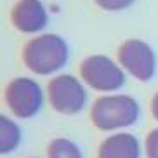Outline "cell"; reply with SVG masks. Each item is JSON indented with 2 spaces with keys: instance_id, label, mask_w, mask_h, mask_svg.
Wrapping results in <instances>:
<instances>
[{
  "instance_id": "7",
  "label": "cell",
  "mask_w": 158,
  "mask_h": 158,
  "mask_svg": "<svg viewBox=\"0 0 158 158\" xmlns=\"http://www.w3.org/2000/svg\"><path fill=\"white\" fill-rule=\"evenodd\" d=\"M12 24L23 33H37L47 26V10L40 0H19L10 10Z\"/></svg>"
},
{
  "instance_id": "12",
  "label": "cell",
  "mask_w": 158,
  "mask_h": 158,
  "mask_svg": "<svg viewBox=\"0 0 158 158\" xmlns=\"http://www.w3.org/2000/svg\"><path fill=\"white\" fill-rule=\"evenodd\" d=\"M94 2L104 10H123V9H127L134 0H94Z\"/></svg>"
},
{
  "instance_id": "10",
  "label": "cell",
  "mask_w": 158,
  "mask_h": 158,
  "mask_svg": "<svg viewBox=\"0 0 158 158\" xmlns=\"http://www.w3.org/2000/svg\"><path fill=\"white\" fill-rule=\"evenodd\" d=\"M47 156L49 158H82V151L75 143L66 137L52 139L47 146Z\"/></svg>"
},
{
  "instance_id": "9",
  "label": "cell",
  "mask_w": 158,
  "mask_h": 158,
  "mask_svg": "<svg viewBox=\"0 0 158 158\" xmlns=\"http://www.w3.org/2000/svg\"><path fill=\"white\" fill-rule=\"evenodd\" d=\"M21 141V130L18 123L12 122L9 116H0V153L7 155L14 151Z\"/></svg>"
},
{
  "instance_id": "6",
  "label": "cell",
  "mask_w": 158,
  "mask_h": 158,
  "mask_svg": "<svg viewBox=\"0 0 158 158\" xmlns=\"http://www.w3.org/2000/svg\"><path fill=\"white\" fill-rule=\"evenodd\" d=\"M118 61L134 78L141 82L151 80L156 71V57L153 49L137 38H129L118 47Z\"/></svg>"
},
{
  "instance_id": "11",
  "label": "cell",
  "mask_w": 158,
  "mask_h": 158,
  "mask_svg": "<svg viewBox=\"0 0 158 158\" xmlns=\"http://www.w3.org/2000/svg\"><path fill=\"white\" fill-rule=\"evenodd\" d=\"M144 149H146V156L148 158H158V129H153L146 135Z\"/></svg>"
},
{
  "instance_id": "4",
  "label": "cell",
  "mask_w": 158,
  "mask_h": 158,
  "mask_svg": "<svg viewBox=\"0 0 158 158\" xmlns=\"http://www.w3.org/2000/svg\"><path fill=\"white\" fill-rule=\"evenodd\" d=\"M47 96L52 108L63 115H77L87 104V92L73 75H57L47 85Z\"/></svg>"
},
{
  "instance_id": "3",
  "label": "cell",
  "mask_w": 158,
  "mask_h": 158,
  "mask_svg": "<svg viewBox=\"0 0 158 158\" xmlns=\"http://www.w3.org/2000/svg\"><path fill=\"white\" fill-rule=\"evenodd\" d=\"M80 77L89 87L99 92H113L123 87L125 73L113 59L106 56H89L80 64Z\"/></svg>"
},
{
  "instance_id": "5",
  "label": "cell",
  "mask_w": 158,
  "mask_h": 158,
  "mask_svg": "<svg viewBox=\"0 0 158 158\" xmlns=\"http://www.w3.org/2000/svg\"><path fill=\"white\" fill-rule=\"evenodd\" d=\"M5 104L18 118H31L44 104V92L40 85L28 77L10 80L5 87Z\"/></svg>"
},
{
  "instance_id": "1",
  "label": "cell",
  "mask_w": 158,
  "mask_h": 158,
  "mask_svg": "<svg viewBox=\"0 0 158 158\" xmlns=\"http://www.w3.org/2000/svg\"><path fill=\"white\" fill-rule=\"evenodd\" d=\"M70 49L64 38L54 33H44L26 42L23 61L26 68L37 75H51L68 63Z\"/></svg>"
},
{
  "instance_id": "2",
  "label": "cell",
  "mask_w": 158,
  "mask_h": 158,
  "mask_svg": "<svg viewBox=\"0 0 158 158\" xmlns=\"http://www.w3.org/2000/svg\"><path fill=\"white\" fill-rule=\"evenodd\" d=\"M90 120L99 130L130 127L139 120V104L125 94L101 96L90 108Z\"/></svg>"
},
{
  "instance_id": "8",
  "label": "cell",
  "mask_w": 158,
  "mask_h": 158,
  "mask_svg": "<svg viewBox=\"0 0 158 158\" xmlns=\"http://www.w3.org/2000/svg\"><path fill=\"white\" fill-rule=\"evenodd\" d=\"M141 146L137 137L132 134H120L110 135L101 143L98 149V158H139Z\"/></svg>"
},
{
  "instance_id": "13",
  "label": "cell",
  "mask_w": 158,
  "mask_h": 158,
  "mask_svg": "<svg viewBox=\"0 0 158 158\" xmlns=\"http://www.w3.org/2000/svg\"><path fill=\"white\" fill-rule=\"evenodd\" d=\"M151 113H153L155 120L158 122V92L155 94V98L151 99Z\"/></svg>"
}]
</instances>
